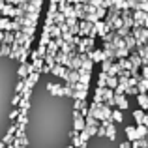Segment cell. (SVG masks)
Wrapping results in <instances>:
<instances>
[{
	"label": "cell",
	"instance_id": "obj_5",
	"mask_svg": "<svg viewBox=\"0 0 148 148\" xmlns=\"http://www.w3.org/2000/svg\"><path fill=\"white\" fill-rule=\"evenodd\" d=\"M120 148H130V146H127V145H122V146H120Z\"/></svg>",
	"mask_w": 148,
	"mask_h": 148
},
{
	"label": "cell",
	"instance_id": "obj_3",
	"mask_svg": "<svg viewBox=\"0 0 148 148\" xmlns=\"http://www.w3.org/2000/svg\"><path fill=\"white\" fill-rule=\"evenodd\" d=\"M137 135H139V139L145 137V135H146V127H145V126H139V127H137Z\"/></svg>",
	"mask_w": 148,
	"mask_h": 148
},
{
	"label": "cell",
	"instance_id": "obj_1",
	"mask_svg": "<svg viewBox=\"0 0 148 148\" xmlns=\"http://www.w3.org/2000/svg\"><path fill=\"white\" fill-rule=\"evenodd\" d=\"M17 81H19L17 60L6 53H0V148L4 145V139H6L11 124V116H13Z\"/></svg>",
	"mask_w": 148,
	"mask_h": 148
},
{
	"label": "cell",
	"instance_id": "obj_4",
	"mask_svg": "<svg viewBox=\"0 0 148 148\" xmlns=\"http://www.w3.org/2000/svg\"><path fill=\"white\" fill-rule=\"evenodd\" d=\"M112 116H114V118L118 120V122H120V120H122V112H118V111H114V114H112Z\"/></svg>",
	"mask_w": 148,
	"mask_h": 148
},
{
	"label": "cell",
	"instance_id": "obj_2",
	"mask_svg": "<svg viewBox=\"0 0 148 148\" xmlns=\"http://www.w3.org/2000/svg\"><path fill=\"white\" fill-rule=\"evenodd\" d=\"M126 133H127V139H130V141H137V139H139L137 130H135V127H127Z\"/></svg>",
	"mask_w": 148,
	"mask_h": 148
}]
</instances>
